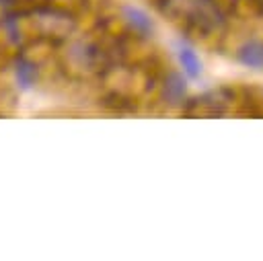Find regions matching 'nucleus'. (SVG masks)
Returning <instances> with one entry per match:
<instances>
[{"label": "nucleus", "mask_w": 263, "mask_h": 261, "mask_svg": "<svg viewBox=\"0 0 263 261\" xmlns=\"http://www.w3.org/2000/svg\"><path fill=\"white\" fill-rule=\"evenodd\" d=\"M177 55H179V62H181V66H183V72H185L191 80L199 78V74H201V62H199V58L195 55V51H193L191 47H187V45H181V47L177 49Z\"/></svg>", "instance_id": "nucleus-3"}, {"label": "nucleus", "mask_w": 263, "mask_h": 261, "mask_svg": "<svg viewBox=\"0 0 263 261\" xmlns=\"http://www.w3.org/2000/svg\"><path fill=\"white\" fill-rule=\"evenodd\" d=\"M177 6L185 21L197 29L210 31L220 23L218 6L212 0H177Z\"/></svg>", "instance_id": "nucleus-1"}, {"label": "nucleus", "mask_w": 263, "mask_h": 261, "mask_svg": "<svg viewBox=\"0 0 263 261\" xmlns=\"http://www.w3.org/2000/svg\"><path fill=\"white\" fill-rule=\"evenodd\" d=\"M164 97H166V101L173 103V105L181 103V99L185 97V80H183L181 74L175 72V74L168 76V80H166V84H164Z\"/></svg>", "instance_id": "nucleus-5"}, {"label": "nucleus", "mask_w": 263, "mask_h": 261, "mask_svg": "<svg viewBox=\"0 0 263 261\" xmlns=\"http://www.w3.org/2000/svg\"><path fill=\"white\" fill-rule=\"evenodd\" d=\"M238 62L247 68L263 70V41L251 39V41L242 43L238 49Z\"/></svg>", "instance_id": "nucleus-2"}, {"label": "nucleus", "mask_w": 263, "mask_h": 261, "mask_svg": "<svg viewBox=\"0 0 263 261\" xmlns=\"http://www.w3.org/2000/svg\"><path fill=\"white\" fill-rule=\"evenodd\" d=\"M125 16H127V21H129V25L138 31V33H142V35H148V33H152V21H150V16L144 12V10H140V8H136V6H125Z\"/></svg>", "instance_id": "nucleus-4"}]
</instances>
